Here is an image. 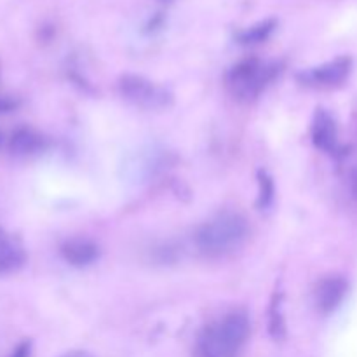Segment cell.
I'll list each match as a JSON object with an SVG mask.
<instances>
[{
	"instance_id": "5",
	"label": "cell",
	"mask_w": 357,
	"mask_h": 357,
	"mask_svg": "<svg viewBox=\"0 0 357 357\" xmlns=\"http://www.w3.org/2000/svg\"><path fill=\"white\" fill-rule=\"evenodd\" d=\"M352 72V59L347 56H340L324 65L316 66V68L303 72L300 80L307 86L314 87H337L349 79Z\"/></svg>"
},
{
	"instance_id": "7",
	"label": "cell",
	"mask_w": 357,
	"mask_h": 357,
	"mask_svg": "<svg viewBox=\"0 0 357 357\" xmlns=\"http://www.w3.org/2000/svg\"><path fill=\"white\" fill-rule=\"evenodd\" d=\"M61 257L72 267L86 268L96 264L98 258H100V248L91 239L75 237V239H70L63 244Z\"/></svg>"
},
{
	"instance_id": "8",
	"label": "cell",
	"mask_w": 357,
	"mask_h": 357,
	"mask_svg": "<svg viewBox=\"0 0 357 357\" xmlns=\"http://www.w3.org/2000/svg\"><path fill=\"white\" fill-rule=\"evenodd\" d=\"M312 142L323 152H333L338 145V128L333 115L324 108H317L312 121Z\"/></svg>"
},
{
	"instance_id": "6",
	"label": "cell",
	"mask_w": 357,
	"mask_h": 357,
	"mask_svg": "<svg viewBox=\"0 0 357 357\" xmlns=\"http://www.w3.org/2000/svg\"><path fill=\"white\" fill-rule=\"evenodd\" d=\"M349 291V284L342 275L324 278L316 288V305L323 314L335 312L344 302Z\"/></svg>"
},
{
	"instance_id": "13",
	"label": "cell",
	"mask_w": 357,
	"mask_h": 357,
	"mask_svg": "<svg viewBox=\"0 0 357 357\" xmlns=\"http://www.w3.org/2000/svg\"><path fill=\"white\" fill-rule=\"evenodd\" d=\"M279 309H281L279 303H272L271 321H268V331H271V335L275 338V340H281V338L286 335L284 319H282V314Z\"/></svg>"
},
{
	"instance_id": "16",
	"label": "cell",
	"mask_w": 357,
	"mask_h": 357,
	"mask_svg": "<svg viewBox=\"0 0 357 357\" xmlns=\"http://www.w3.org/2000/svg\"><path fill=\"white\" fill-rule=\"evenodd\" d=\"M61 357H93L89 354V352H84V351H73V352H68V354L61 356Z\"/></svg>"
},
{
	"instance_id": "3",
	"label": "cell",
	"mask_w": 357,
	"mask_h": 357,
	"mask_svg": "<svg viewBox=\"0 0 357 357\" xmlns=\"http://www.w3.org/2000/svg\"><path fill=\"white\" fill-rule=\"evenodd\" d=\"M274 65H264L258 59H244L227 73V87L236 98L250 101L257 98L274 80Z\"/></svg>"
},
{
	"instance_id": "17",
	"label": "cell",
	"mask_w": 357,
	"mask_h": 357,
	"mask_svg": "<svg viewBox=\"0 0 357 357\" xmlns=\"http://www.w3.org/2000/svg\"><path fill=\"white\" fill-rule=\"evenodd\" d=\"M352 188H354L356 195H357V171L354 174H352Z\"/></svg>"
},
{
	"instance_id": "2",
	"label": "cell",
	"mask_w": 357,
	"mask_h": 357,
	"mask_svg": "<svg viewBox=\"0 0 357 357\" xmlns=\"http://www.w3.org/2000/svg\"><path fill=\"white\" fill-rule=\"evenodd\" d=\"M248 222L239 213H222L209 222L202 223L194 234V243L199 253L216 258L232 253L246 241Z\"/></svg>"
},
{
	"instance_id": "1",
	"label": "cell",
	"mask_w": 357,
	"mask_h": 357,
	"mask_svg": "<svg viewBox=\"0 0 357 357\" xmlns=\"http://www.w3.org/2000/svg\"><path fill=\"white\" fill-rule=\"evenodd\" d=\"M251 324L246 312H230L206 328L195 345V357H237L250 338Z\"/></svg>"
},
{
	"instance_id": "11",
	"label": "cell",
	"mask_w": 357,
	"mask_h": 357,
	"mask_svg": "<svg viewBox=\"0 0 357 357\" xmlns=\"http://www.w3.org/2000/svg\"><path fill=\"white\" fill-rule=\"evenodd\" d=\"M275 28V21L274 20H265L260 21V23L253 24V26L246 28V30L241 31L237 35V42L243 45H257L261 44V42L267 40L268 37L272 35Z\"/></svg>"
},
{
	"instance_id": "15",
	"label": "cell",
	"mask_w": 357,
	"mask_h": 357,
	"mask_svg": "<svg viewBox=\"0 0 357 357\" xmlns=\"http://www.w3.org/2000/svg\"><path fill=\"white\" fill-rule=\"evenodd\" d=\"M14 107H16V101L9 100V98H0V114H3V112H10Z\"/></svg>"
},
{
	"instance_id": "12",
	"label": "cell",
	"mask_w": 357,
	"mask_h": 357,
	"mask_svg": "<svg viewBox=\"0 0 357 357\" xmlns=\"http://www.w3.org/2000/svg\"><path fill=\"white\" fill-rule=\"evenodd\" d=\"M275 199V185L274 180L268 176L265 171L258 174V208L268 209Z\"/></svg>"
},
{
	"instance_id": "4",
	"label": "cell",
	"mask_w": 357,
	"mask_h": 357,
	"mask_svg": "<svg viewBox=\"0 0 357 357\" xmlns=\"http://www.w3.org/2000/svg\"><path fill=\"white\" fill-rule=\"evenodd\" d=\"M119 93L126 101L145 110H164L173 103V96L166 87L142 75L121 77Z\"/></svg>"
},
{
	"instance_id": "9",
	"label": "cell",
	"mask_w": 357,
	"mask_h": 357,
	"mask_svg": "<svg viewBox=\"0 0 357 357\" xmlns=\"http://www.w3.org/2000/svg\"><path fill=\"white\" fill-rule=\"evenodd\" d=\"M26 264L23 246L10 234L0 229V275L14 274Z\"/></svg>"
},
{
	"instance_id": "10",
	"label": "cell",
	"mask_w": 357,
	"mask_h": 357,
	"mask_svg": "<svg viewBox=\"0 0 357 357\" xmlns=\"http://www.w3.org/2000/svg\"><path fill=\"white\" fill-rule=\"evenodd\" d=\"M45 149V138L31 128H20L10 135L9 150L16 157H30Z\"/></svg>"
},
{
	"instance_id": "14",
	"label": "cell",
	"mask_w": 357,
	"mask_h": 357,
	"mask_svg": "<svg viewBox=\"0 0 357 357\" xmlns=\"http://www.w3.org/2000/svg\"><path fill=\"white\" fill-rule=\"evenodd\" d=\"M30 352H31L30 344H28V342H23L21 345H17L13 357H30Z\"/></svg>"
}]
</instances>
